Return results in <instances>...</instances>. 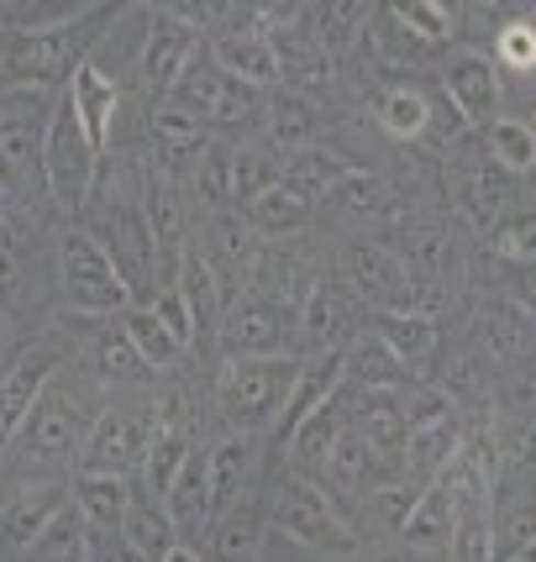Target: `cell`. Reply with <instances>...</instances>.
Returning <instances> with one entry per match:
<instances>
[{"instance_id": "6da1fadb", "label": "cell", "mask_w": 536, "mask_h": 562, "mask_svg": "<svg viewBox=\"0 0 536 562\" xmlns=\"http://www.w3.org/2000/svg\"><path fill=\"white\" fill-rule=\"evenodd\" d=\"M305 368V352H273V358H216V411L232 420V431L264 437L279 420L294 379Z\"/></svg>"}, {"instance_id": "7a4b0ae2", "label": "cell", "mask_w": 536, "mask_h": 562, "mask_svg": "<svg viewBox=\"0 0 536 562\" xmlns=\"http://www.w3.org/2000/svg\"><path fill=\"white\" fill-rule=\"evenodd\" d=\"M264 505H268V531L290 537L294 547H311V552H326V558H353L358 552V531L337 510L332 490L316 484V479H300V473L284 468L273 479V490L264 494Z\"/></svg>"}, {"instance_id": "3957f363", "label": "cell", "mask_w": 536, "mask_h": 562, "mask_svg": "<svg viewBox=\"0 0 536 562\" xmlns=\"http://www.w3.org/2000/svg\"><path fill=\"white\" fill-rule=\"evenodd\" d=\"M43 190H48L53 211L64 221H74L79 211H90L96 200V173H100V153L90 147L85 126L74 116V100L58 90L48 105V122H43Z\"/></svg>"}, {"instance_id": "277c9868", "label": "cell", "mask_w": 536, "mask_h": 562, "mask_svg": "<svg viewBox=\"0 0 536 562\" xmlns=\"http://www.w3.org/2000/svg\"><path fill=\"white\" fill-rule=\"evenodd\" d=\"M58 284L74 311H85V316H122L126 305H137L132 279L116 269V258L105 252L96 232L79 221H64V232H58Z\"/></svg>"}, {"instance_id": "5b68a950", "label": "cell", "mask_w": 536, "mask_h": 562, "mask_svg": "<svg viewBox=\"0 0 536 562\" xmlns=\"http://www.w3.org/2000/svg\"><path fill=\"white\" fill-rule=\"evenodd\" d=\"M205 26L196 16H185L179 5H147V32H143V53H137V74L153 95H174L179 79L196 69V53Z\"/></svg>"}, {"instance_id": "8992f818", "label": "cell", "mask_w": 536, "mask_h": 562, "mask_svg": "<svg viewBox=\"0 0 536 562\" xmlns=\"http://www.w3.org/2000/svg\"><path fill=\"white\" fill-rule=\"evenodd\" d=\"M64 358H69L64 342H32L0 373V458L11 452V441L22 431V420L32 416V405L43 400V390L64 373Z\"/></svg>"}, {"instance_id": "52a82bcc", "label": "cell", "mask_w": 536, "mask_h": 562, "mask_svg": "<svg viewBox=\"0 0 536 562\" xmlns=\"http://www.w3.org/2000/svg\"><path fill=\"white\" fill-rule=\"evenodd\" d=\"M479 358L494 368H515L536 352V311L515 294H484L479 311L468 321Z\"/></svg>"}, {"instance_id": "ba28073f", "label": "cell", "mask_w": 536, "mask_h": 562, "mask_svg": "<svg viewBox=\"0 0 536 562\" xmlns=\"http://www.w3.org/2000/svg\"><path fill=\"white\" fill-rule=\"evenodd\" d=\"M147 437H153V420L137 411H100L90 420V437L79 441V468L74 473H116L126 479L132 468H143Z\"/></svg>"}, {"instance_id": "9c48e42d", "label": "cell", "mask_w": 536, "mask_h": 562, "mask_svg": "<svg viewBox=\"0 0 536 562\" xmlns=\"http://www.w3.org/2000/svg\"><path fill=\"white\" fill-rule=\"evenodd\" d=\"M79 437H85L79 405H74L69 394L58 390V379H53L48 390H43V400L32 405V416L22 420L11 452H16L22 463H58V458H74V452H79Z\"/></svg>"}, {"instance_id": "30bf717a", "label": "cell", "mask_w": 536, "mask_h": 562, "mask_svg": "<svg viewBox=\"0 0 536 562\" xmlns=\"http://www.w3.org/2000/svg\"><path fill=\"white\" fill-rule=\"evenodd\" d=\"M196 452V431H190V411H185V394L174 390L164 405H158V420H153V437H147V452H143V494L153 505H164L179 479V468L190 463Z\"/></svg>"}, {"instance_id": "8fae6325", "label": "cell", "mask_w": 536, "mask_h": 562, "mask_svg": "<svg viewBox=\"0 0 536 562\" xmlns=\"http://www.w3.org/2000/svg\"><path fill=\"white\" fill-rule=\"evenodd\" d=\"M294 337V316L268 305L258 294H243L226 316H221V331H216V352L221 358H273V352H290Z\"/></svg>"}, {"instance_id": "7c38bea8", "label": "cell", "mask_w": 536, "mask_h": 562, "mask_svg": "<svg viewBox=\"0 0 536 562\" xmlns=\"http://www.w3.org/2000/svg\"><path fill=\"white\" fill-rule=\"evenodd\" d=\"M200 247V258L211 263V273L221 279V294H226V311L237 305L253 284V269H258V252L264 243L253 237V226H247L237 211H216V216L205 221V243Z\"/></svg>"}, {"instance_id": "4fadbf2b", "label": "cell", "mask_w": 536, "mask_h": 562, "mask_svg": "<svg viewBox=\"0 0 536 562\" xmlns=\"http://www.w3.org/2000/svg\"><path fill=\"white\" fill-rule=\"evenodd\" d=\"M342 279L373 311H411L415 305L411 269H405V258L390 243H353L347 247V263H342Z\"/></svg>"}, {"instance_id": "5bb4252c", "label": "cell", "mask_w": 536, "mask_h": 562, "mask_svg": "<svg viewBox=\"0 0 536 562\" xmlns=\"http://www.w3.org/2000/svg\"><path fill=\"white\" fill-rule=\"evenodd\" d=\"M174 95L185 100L205 126H243V122H253V116L264 111V95H258V90H247L243 79L221 74L216 64H196V69L179 79V90H174Z\"/></svg>"}, {"instance_id": "9a60e30c", "label": "cell", "mask_w": 536, "mask_h": 562, "mask_svg": "<svg viewBox=\"0 0 536 562\" xmlns=\"http://www.w3.org/2000/svg\"><path fill=\"white\" fill-rule=\"evenodd\" d=\"M353 300H358V294L347 290L342 273L321 269L316 279H311L305 300H300V311H294V337L311 347V352L342 347V337L353 331Z\"/></svg>"}, {"instance_id": "2e32d148", "label": "cell", "mask_w": 536, "mask_h": 562, "mask_svg": "<svg viewBox=\"0 0 536 562\" xmlns=\"http://www.w3.org/2000/svg\"><path fill=\"white\" fill-rule=\"evenodd\" d=\"M442 90L453 100V111H458L468 126H479V132L500 116V69H494L489 53H473V48L453 53V58L442 64Z\"/></svg>"}, {"instance_id": "e0dca14e", "label": "cell", "mask_w": 536, "mask_h": 562, "mask_svg": "<svg viewBox=\"0 0 536 562\" xmlns=\"http://www.w3.org/2000/svg\"><path fill=\"white\" fill-rule=\"evenodd\" d=\"M69 510V484H26L0 505V552H32L37 537L48 531L58 515Z\"/></svg>"}, {"instance_id": "ac0fdd59", "label": "cell", "mask_w": 536, "mask_h": 562, "mask_svg": "<svg viewBox=\"0 0 536 562\" xmlns=\"http://www.w3.org/2000/svg\"><path fill=\"white\" fill-rule=\"evenodd\" d=\"M64 95L74 100V116H79V126H85L90 147L105 158V153H111V126H116V111H122V85L100 69L96 58H85V64L69 74Z\"/></svg>"}, {"instance_id": "d6986e66", "label": "cell", "mask_w": 536, "mask_h": 562, "mask_svg": "<svg viewBox=\"0 0 536 562\" xmlns=\"http://www.w3.org/2000/svg\"><path fill=\"white\" fill-rule=\"evenodd\" d=\"M347 420L368 437V447L384 458H405V441H411V426H405V390H353L347 384Z\"/></svg>"}, {"instance_id": "ffe728a7", "label": "cell", "mask_w": 536, "mask_h": 562, "mask_svg": "<svg viewBox=\"0 0 536 562\" xmlns=\"http://www.w3.org/2000/svg\"><path fill=\"white\" fill-rule=\"evenodd\" d=\"M26 90H16V100L0 105V179L22 190L37 158H43V111L37 100H22Z\"/></svg>"}, {"instance_id": "44dd1931", "label": "cell", "mask_w": 536, "mask_h": 562, "mask_svg": "<svg viewBox=\"0 0 536 562\" xmlns=\"http://www.w3.org/2000/svg\"><path fill=\"white\" fill-rule=\"evenodd\" d=\"M205 458H211V515L221 520V515L258 484V437L232 431V437H221L216 447H205Z\"/></svg>"}, {"instance_id": "7402d4cb", "label": "cell", "mask_w": 536, "mask_h": 562, "mask_svg": "<svg viewBox=\"0 0 536 562\" xmlns=\"http://www.w3.org/2000/svg\"><path fill=\"white\" fill-rule=\"evenodd\" d=\"M264 537H268V505L258 490H247L211 526V558L205 562H264Z\"/></svg>"}, {"instance_id": "603a6c76", "label": "cell", "mask_w": 536, "mask_h": 562, "mask_svg": "<svg viewBox=\"0 0 536 562\" xmlns=\"http://www.w3.org/2000/svg\"><path fill=\"white\" fill-rule=\"evenodd\" d=\"M164 515H169V526L179 541L205 537V531L216 526V515H211V458H205V447H196L190 463L179 468L169 499H164Z\"/></svg>"}, {"instance_id": "cb8c5ba5", "label": "cell", "mask_w": 536, "mask_h": 562, "mask_svg": "<svg viewBox=\"0 0 536 562\" xmlns=\"http://www.w3.org/2000/svg\"><path fill=\"white\" fill-rule=\"evenodd\" d=\"M264 126L273 147L305 153V147H321V137H326V111H321V100L300 95V90H273L264 105Z\"/></svg>"}, {"instance_id": "d4e9b609", "label": "cell", "mask_w": 536, "mask_h": 562, "mask_svg": "<svg viewBox=\"0 0 536 562\" xmlns=\"http://www.w3.org/2000/svg\"><path fill=\"white\" fill-rule=\"evenodd\" d=\"M147 132H153V143H158V158L164 164H196L205 143H211V126L200 122L196 111L185 105L179 95H158L153 100V111H147Z\"/></svg>"}, {"instance_id": "484cf974", "label": "cell", "mask_w": 536, "mask_h": 562, "mask_svg": "<svg viewBox=\"0 0 536 562\" xmlns=\"http://www.w3.org/2000/svg\"><path fill=\"white\" fill-rule=\"evenodd\" d=\"M342 373H347V384L353 390H411V373L405 363L390 352V342L368 326L358 331L353 342H342Z\"/></svg>"}, {"instance_id": "4316f807", "label": "cell", "mask_w": 536, "mask_h": 562, "mask_svg": "<svg viewBox=\"0 0 536 562\" xmlns=\"http://www.w3.org/2000/svg\"><path fill=\"white\" fill-rule=\"evenodd\" d=\"M311 211H316V200L300 195L290 179H279L264 200H253V205L237 211V216L253 226V237H258V243H264V237L268 243H290V237H300V232L311 226Z\"/></svg>"}, {"instance_id": "83f0119b", "label": "cell", "mask_w": 536, "mask_h": 562, "mask_svg": "<svg viewBox=\"0 0 536 562\" xmlns=\"http://www.w3.org/2000/svg\"><path fill=\"white\" fill-rule=\"evenodd\" d=\"M511 173L494 169V164H473V169H464V179H458V205H464L468 226L479 232V237H494V226L505 221V211H511Z\"/></svg>"}, {"instance_id": "f1b7e54d", "label": "cell", "mask_w": 536, "mask_h": 562, "mask_svg": "<svg viewBox=\"0 0 536 562\" xmlns=\"http://www.w3.org/2000/svg\"><path fill=\"white\" fill-rule=\"evenodd\" d=\"M179 290H185L190 316H196V342L216 347L221 316H226V294H221V279L211 273V263L200 258L196 243H185V252H179Z\"/></svg>"}, {"instance_id": "f546056e", "label": "cell", "mask_w": 536, "mask_h": 562, "mask_svg": "<svg viewBox=\"0 0 536 562\" xmlns=\"http://www.w3.org/2000/svg\"><path fill=\"white\" fill-rule=\"evenodd\" d=\"M394 537L405 541L411 552H447L453 537H458V505H453V494L442 490V484H426V490L415 494V510L405 515V526Z\"/></svg>"}, {"instance_id": "4dcf8cb0", "label": "cell", "mask_w": 536, "mask_h": 562, "mask_svg": "<svg viewBox=\"0 0 536 562\" xmlns=\"http://www.w3.org/2000/svg\"><path fill=\"white\" fill-rule=\"evenodd\" d=\"M211 64L232 79H243L247 90L258 95H273L279 90V53L268 48V37H232V32H216V48H211Z\"/></svg>"}, {"instance_id": "1f68e13d", "label": "cell", "mask_w": 536, "mask_h": 562, "mask_svg": "<svg viewBox=\"0 0 536 562\" xmlns=\"http://www.w3.org/2000/svg\"><path fill=\"white\" fill-rule=\"evenodd\" d=\"M373 331L390 342L405 373H426L437 358V316L426 311H373Z\"/></svg>"}, {"instance_id": "d6a6232c", "label": "cell", "mask_w": 536, "mask_h": 562, "mask_svg": "<svg viewBox=\"0 0 536 562\" xmlns=\"http://www.w3.org/2000/svg\"><path fill=\"white\" fill-rule=\"evenodd\" d=\"M132 494L137 490L126 479H116V473H74L69 479V505L79 510L85 526H100V531H122Z\"/></svg>"}, {"instance_id": "836d02e7", "label": "cell", "mask_w": 536, "mask_h": 562, "mask_svg": "<svg viewBox=\"0 0 536 562\" xmlns=\"http://www.w3.org/2000/svg\"><path fill=\"white\" fill-rule=\"evenodd\" d=\"M458 441H464V416L411 431V441H405V458H400V463L411 468V479H405V484H415V490L437 484L442 468L453 463V452H458Z\"/></svg>"}, {"instance_id": "e575fe53", "label": "cell", "mask_w": 536, "mask_h": 562, "mask_svg": "<svg viewBox=\"0 0 536 562\" xmlns=\"http://www.w3.org/2000/svg\"><path fill=\"white\" fill-rule=\"evenodd\" d=\"M332 484H337L342 494H358V490H368L373 494V473H379V452L368 447V437L347 420L337 431V441H332V452H326V468H321Z\"/></svg>"}, {"instance_id": "d590c367", "label": "cell", "mask_w": 536, "mask_h": 562, "mask_svg": "<svg viewBox=\"0 0 536 562\" xmlns=\"http://www.w3.org/2000/svg\"><path fill=\"white\" fill-rule=\"evenodd\" d=\"M358 169V164H353V158H347V153H337V147H305V153H290V164H284V179H290L294 190H300V195H311L321 205V200L332 195V190H337L342 179H347V173Z\"/></svg>"}, {"instance_id": "8d00e7d4", "label": "cell", "mask_w": 536, "mask_h": 562, "mask_svg": "<svg viewBox=\"0 0 536 562\" xmlns=\"http://www.w3.org/2000/svg\"><path fill=\"white\" fill-rule=\"evenodd\" d=\"M122 541L143 562H164L169 558V547H179L164 505H153L147 494H132V505H126V515H122Z\"/></svg>"}, {"instance_id": "74e56055", "label": "cell", "mask_w": 536, "mask_h": 562, "mask_svg": "<svg viewBox=\"0 0 536 562\" xmlns=\"http://www.w3.org/2000/svg\"><path fill=\"white\" fill-rule=\"evenodd\" d=\"M373 122L390 132L394 143H415L432 132V100L411 90V85H390L384 95L373 100Z\"/></svg>"}, {"instance_id": "f35d334b", "label": "cell", "mask_w": 536, "mask_h": 562, "mask_svg": "<svg viewBox=\"0 0 536 562\" xmlns=\"http://www.w3.org/2000/svg\"><path fill=\"white\" fill-rule=\"evenodd\" d=\"M122 331L132 337V347L143 352V363L153 368V373H169V368L185 363V347L174 342V331L153 316L147 305H126V311H122Z\"/></svg>"}, {"instance_id": "ab89813d", "label": "cell", "mask_w": 536, "mask_h": 562, "mask_svg": "<svg viewBox=\"0 0 536 562\" xmlns=\"http://www.w3.org/2000/svg\"><path fill=\"white\" fill-rule=\"evenodd\" d=\"M484 147H489V164L505 169L511 179L536 169V132L526 122H515V116H494L484 126Z\"/></svg>"}, {"instance_id": "60d3db41", "label": "cell", "mask_w": 536, "mask_h": 562, "mask_svg": "<svg viewBox=\"0 0 536 562\" xmlns=\"http://www.w3.org/2000/svg\"><path fill=\"white\" fill-rule=\"evenodd\" d=\"M321 205H326L332 216H342V221H373L384 205H390V190H384V179H379V173L353 169L332 195L321 200Z\"/></svg>"}, {"instance_id": "b9f144b4", "label": "cell", "mask_w": 536, "mask_h": 562, "mask_svg": "<svg viewBox=\"0 0 536 562\" xmlns=\"http://www.w3.org/2000/svg\"><path fill=\"white\" fill-rule=\"evenodd\" d=\"M390 16L405 26L426 53L442 48V43H453V32H458V11H453V5H437V0H400V5H390Z\"/></svg>"}, {"instance_id": "7bdbcfd3", "label": "cell", "mask_w": 536, "mask_h": 562, "mask_svg": "<svg viewBox=\"0 0 536 562\" xmlns=\"http://www.w3.org/2000/svg\"><path fill=\"white\" fill-rule=\"evenodd\" d=\"M489 531H494V562L521 558L536 541V490H526L521 499H505V510L489 515Z\"/></svg>"}, {"instance_id": "ee69618b", "label": "cell", "mask_w": 536, "mask_h": 562, "mask_svg": "<svg viewBox=\"0 0 536 562\" xmlns=\"http://www.w3.org/2000/svg\"><path fill=\"white\" fill-rule=\"evenodd\" d=\"M185 173H190V190H196L200 205H211V211L232 205V147L205 143V153Z\"/></svg>"}, {"instance_id": "f6af8a7d", "label": "cell", "mask_w": 536, "mask_h": 562, "mask_svg": "<svg viewBox=\"0 0 536 562\" xmlns=\"http://www.w3.org/2000/svg\"><path fill=\"white\" fill-rule=\"evenodd\" d=\"M279 179H284V169L268 153H258V147H237L232 153V205L237 211H247L253 200H264Z\"/></svg>"}, {"instance_id": "bcb514c9", "label": "cell", "mask_w": 536, "mask_h": 562, "mask_svg": "<svg viewBox=\"0 0 536 562\" xmlns=\"http://www.w3.org/2000/svg\"><path fill=\"white\" fill-rule=\"evenodd\" d=\"M90 358H96V373L100 379H111V384H132V379H147V373H153V368L143 363V352L132 347V337L122 331V321L100 331Z\"/></svg>"}, {"instance_id": "7dc6e473", "label": "cell", "mask_w": 536, "mask_h": 562, "mask_svg": "<svg viewBox=\"0 0 536 562\" xmlns=\"http://www.w3.org/2000/svg\"><path fill=\"white\" fill-rule=\"evenodd\" d=\"M368 5H358V0H342V5H316L311 11V26H316V43L321 53L337 64L342 48H353V37H358V26H364Z\"/></svg>"}, {"instance_id": "c3c4849f", "label": "cell", "mask_w": 536, "mask_h": 562, "mask_svg": "<svg viewBox=\"0 0 536 562\" xmlns=\"http://www.w3.org/2000/svg\"><path fill=\"white\" fill-rule=\"evenodd\" d=\"M32 558H37V562H79V558H85V520H79V510H74V505L53 520L43 537H37Z\"/></svg>"}, {"instance_id": "681fc988", "label": "cell", "mask_w": 536, "mask_h": 562, "mask_svg": "<svg viewBox=\"0 0 536 562\" xmlns=\"http://www.w3.org/2000/svg\"><path fill=\"white\" fill-rule=\"evenodd\" d=\"M494 252L505 258V263H526L536 269V211H511V216L494 226Z\"/></svg>"}, {"instance_id": "f907efd6", "label": "cell", "mask_w": 536, "mask_h": 562, "mask_svg": "<svg viewBox=\"0 0 536 562\" xmlns=\"http://www.w3.org/2000/svg\"><path fill=\"white\" fill-rule=\"evenodd\" d=\"M494 64L511 74H532L536 69V22H505L494 37Z\"/></svg>"}, {"instance_id": "816d5d0a", "label": "cell", "mask_w": 536, "mask_h": 562, "mask_svg": "<svg viewBox=\"0 0 536 562\" xmlns=\"http://www.w3.org/2000/svg\"><path fill=\"white\" fill-rule=\"evenodd\" d=\"M458 416V400L442 390V384H411L405 390V426L421 431V426H437V420Z\"/></svg>"}, {"instance_id": "f5cc1de1", "label": "cell", "mask_w": 536, "mask_h": 562, "mask_svg": "<svg viewBox=\"0 0 536 562\" xmlns=\"http://www.w3.org/2000/svg\"><path fill=\"white\" fill-rule=\"evenodd\" d=\"M147 311L169 326L174 342L185 347V352L196 347V316H190V300H185V290H179V284H158V294H153V305H147Z\"/></svg>"}, {"instance_id": "db71d44e", "label": "cell", "mask_w": 536, "mask_h": 562, "mask_svg": "<svg viewBox=\"0 0 536 562\" xmlns=\"http://www.w3.org/2000/svg\"><path fill=\"white\" fill-rule=\"evenodd\" d=\"M494 441H500V458H511V468L536 490V420H511Z\"/></svg>"}, {"instance_id": "11a10c76", "label": "cell", "mask_w": 536, "mask_h": 562, "mask_svg": "<svg viewBox=\"0 0 536 562\" xmlns=\"http://www.w3.org/2000/svg\"><path fill=\"white\" fill-rule=\"evenodd\" d=\"M415 484H379V490L368 494V510L379 515V520H384V526H394V531H400V526H405V515L415 510Z\"/></svg>"}, {"instance_id": "9f6ffc18", "label": "cell", "mask_w": 536, "mask_h": 562, "mask_svg": "<svg viewBox=\"0 0 536 562\" xmlns=\"http://www.w3.org/2000/svg\"><path fill=\"white\" fill-rule=\"evenodd\" d=\"M79 562H143L132 547L122 541V531H100V526H85V558Z\"/></svg>"}, {"instance_id": "6f0895ef", "label": "cell", "mask_w": 536, "mask_h": 562, "mask_svg": "<svg viewBox=\"0 0 536 562\" xmlns=\"http://www.w3.org/2000/svg\"><path fill=\"white\" fill-rule=\"evenodd\" d=\"M164 562H205V558H200V547L179 541V547H169V558H164Z\"/></svg>"}, {"instance_id": "680465c9", "label": "cell", "mask_w": 536, "mask_h": 562, "mask_svg": "<svg viewBox=\"0 0 536 562\" xmlns=\"http://www.w3.org/2000/svg\"><path fill=\"white\" fill-rule=\"evenodd\" d=\"M5 368L11 363H5V321H0V373H5Z\"/></svg>"}, {"instance_id": "91938a15", "label": "cell", "mask_w": 536, "mask_h": 562, "mask_svg": "<svg viewBox=\"0 0 536 562\" xmlns=\"http://www.w3.org/2000/svg\"><path fill=\"white\" fill-rule=\"evenodd\" d=\"M521 562H536V541H532V547H526V552H521Z\"/></svg>"}, {"instance_id": "94428289", "label": "cell", "mask_w": 536, "mask_h": 562, "mask_svg": "<svg viewBox=\"0 0 536 562\" xmlns=\"http://www.w3.org/2000/svg\"><path fill=\"white\" fill-rule=\"evenodd\" d=\"M5 211H11V205H5V195H0V232H5Z\"/></svg>"}, {"instance_id": "6125c7cd", "label": "cell", "mask_w": 536, "mask_h": 562, "mask_svg": "<svg viewBox=\"0 0 536 562\" xmlns=\"http://www.w3.org/2000/svg\"><path fill=\"white\" fill-rule=\"evenodd\" d=\"M526 126H532V132H536V116H532V122H526Z\"/></svg>"}, {"instance_id": "be15d7a7", "label": "cell", "mask_w": 536, "mask_h": 562, "mask_svg": "<svg viewBox=\"0 0 536 562\" xmlns=\"http://www.w3.org/2000/svg\"><path fill=\"white\" fill-rule=\"evenodd\" d=\"M505 562H521V558H505Z\"/></svg>"}]
</instances>
